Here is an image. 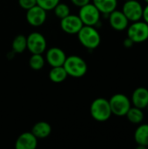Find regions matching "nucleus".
Returning <instances> with one entry per match:
<instances>
[{"label":"nucleus","instance_id":"nucleus-1","mask_svg":"<svg viewBox=\"0 0 148 149\" xmlns=\"http://www.w3.org/2000/svg\"><path fill=\"white\" fill-rule=\"evenodd\" d=\"M77 35L80 44L89 50L96 49L100 45L101 37L94 26L83 25Z\"/></svg>","mask_w":148,"mask_h":149},{"label":"nucleus","instance_id":"nucleus-2","mask_svg":"<svg viewBox=\"0 0 148 149\" xmlns=\"http://www.w3.org/2000/svg\"><path fill=\"white\" fill-rule=\"evenodd\" d=\"M90 113L93 120L99 122L108 120L113 115L109 100L105 98L95 99L90 107Z\"/></svg>","mask_w":148,"mask_h":149},{"label":"nucleus","instance_id":"nucleus-3","mask_svg":"<svg viewBox=\"0 0 148 149\" xmlns=\"http://www.w3.org/2000/svg\"><path fill=\"white\" fill-rule=\"evenodd\" d=\"M68 76L72 78H81L87 72V64L79 56L72 55L66 57L63 65Z\"/></svg>","mask_w":148,"mask_h":149},{"label":"nucleus","instance_id":"nucleus-4","mask_svg":"<svg viewBox=\"0 0 148 149\" xmlns=\"http://www.w3.org/2000/svg\"><path fill=\"white\" fill-rule=\"evenodd\" d=\"M108 100L112 113L118 117L126 116V113L132 107L130 99L123 93H115Z\"/></svg>","mask_w":148,"mask_h":149},{"label":"nucleus","instance_id":"nucleus-5","mask_svg":"<svg viewBox=\"0 0 148 149\" xmlns=\"http://www.w3.org/2000/svg\"><path fill=\"white\" fill-rule=\"evenodd\" d=\"M127 38L132 39L133 43H143L148 39V24L145 21L132 22L127 27Z\"/></svg>","mask_w":148,"mask_h":149},{"label":"nucleus","instance_id":"nucleus-6","mask_svg":"<svg viewBox=\"0 0 148 149\" xmlns=\"http://www.w3.org/2000/svg\"><path fill=\"white\" fill-rule=\"evenodd\" d=\"M100 11L92 3H89L79 8V17L84 25L95 26L100 19Z\"/></svg>","mask_w":148,"mask_h":149},{"label":"nucleus","instance_id":"nucleus-7","mask_svg":"<svg viewBox=\"0 0 148 149\" xmlns=\"http://www.w3.org/2000/svg\"><path fill=\"white\" fill-rule=\"evenodd\" d=\"M142 4L137 0H126L122 7V12L127 17L129 22H136L141 20L143 16Z\"/></svg>","mask_w":148,"mask_h":149},{"label":"nucleus","instance_id":"nucleus-8","mask_svg":"<svg viewBox=\"0 0 148 149\" xmlns=\"http://www.w3.org/2000/svg\"><path fill=\"white\" fill-rule=\"evenodd\" d=\"M27 49L31 54L39 53L43 54L47 47V42L43 34L40 32H31L26 37Z\"/></svg>","mask_w":148,"mask_h":149},{"label":"nucleus","instance_id":"nucleus-9","mask_svg":"<svg viewBox=\"0 0 148 149\" xmlns=\"http://www.w3.org/2000/svg\"><path fill=\"white\" fill-rule=\"evenodd\" d=\"M25 17L30 25L39 27L44 24L47 17V11L39 5L36 4L35 6L26 10Z\"/></svg>","mask_w":148,"mask_h":149},{"label":"nucleus","instance_id":"nucleus-10","mask_svg":"<svg viewBox=\"0 0 148 149\" xmlns=\"http://www.w3.org/2000/svg\"><path fill=\"white\" fill-rule=\"evenodd\" d=\"M83 25L84 24L79 15L69 14L67 17L60 19V27L62 31L67 34H77Z\"/></svg>","mask_w":148,"mask_h":149},{"label":"nucleus","instance_id":"nucleus-11","mask_svg":"<svg viewBox=\"0 0 148 149\" xmlns=\"http://www.w3.org/2000/svg\"><path fill=\"white\" fill-rule=\"evenodd\" d=\"M108 16H109V24L113 30L121 31L127 29L129 25V20L122 12V10H118L116 9L113 11H112Z\"/></svg>","mask_w":148,"mask_h":149},{"label":"nucleus","instance_id":"nucleus-12","mask_svg":"<svg viewBox=\"0 0 148 149\" xmlns=\"http://www.w3.org/2000/svg\"><path fill=\"white\" fill-rule=\"evenodd\" d=\"M44 58L51 67L60 66L64 65L66 58V55L62 49L58 47H51L47 50Z\"/></svg>","mask_w":148,"mask_h":149},{"label":"nucleus","instance_id":"nucleus-13","mask_svg":"<svg viewBox=\"0 0 148 149\" xmlns=\"http://www.w3.org/2000/svg\"><path fill=\"white\" fill-rule=\"evenodd\" d=\"M38 146V138L31 132H24L21 134L16 142L17 149H35Z\"/></svg>","mask_w":148,"mask_h":149},{"label":"nucleus","instance_id":"nucleus-14","mask_svg":"<svg viewBox=\"0 0 148 149\" xmlns=\"http://www.w3.org/2000/svg\"><path fill=\"white\" fill-rule=\"evenodd\" d=\"M131 102L133 107H139L140 109H146L148 104V89L146 87L140 86L136 88L133 94Z\"/></svg>","mask_w":148,"mask_h":149},{"label":"nucleus","instance_id":"nucleus-15","mask_svg":"<svg viewBox=\"0 0 148 149\" xmlns=\"http://www.w3.org/2000/svg\"><path fill=\"white\" fill-rule=\"evenodd\" d=\"M134 141L142 148L148 147V124H140L134 132Z\"/></svg>","mask_w":148,"mask_h":149},{"label":"nucleus","instance_id":"nucleus-16","mask_svg":"<svg viewBox=\"0 0 148 149\" xmlns=\"http://www.w3.org/2000/svg\"><path fill=\"white\" fill-rule=\"evenodd\" d=\"M31 133L38 139H45L51 133V126L46 121H38L32 127Z\"/></svg>","mask_w":148,"mask_h":149},{"label":"nucleus","instance_id":"nucleus-17","mask_svg":"<svg viewBox=\"0 0 148 149\" xmlns=\"http://www.w3.org/2000/svg\"><path fill=\"white\" fill-rule=\"evenodd\" d=\"M92 3L102 14L109 15L117 9L118 0H92Z\"/></svg>","mask_w":148,"mask_h":149},{"label":"nucleus","instance_id":"nucleus-18","mask_svg":"<svg viewBox=\"0 0 148 149\" xmlns=\"http://www.w3.org/2000/svg\"><path fill=\"white\" fill-rule=\"evenodd\" d=\"M68 77L66 71L65 70L63 65L60 66H53L49 72V79L53 83H62Z\"/></svg>","mask_w":148,"mask_h":149},{"label":"nucleus","instance_id":"nucleus-19","mask_svg":"<svg viewBox=\"0 0 148 149\" xmlns=\"http://www.w3.org/2000/svg\"><path fill=\"white\" fill-rule=\"evenodd\" d=\"M126 117L131 123L140 125L144 120L145 115L143 113V109H140L136 107H131L128 112L126 113Z\"/></svg>","mask_w":148,"mask_h":149},{"label":"nucleus","instance_id":"nucleus-20","mask_svg":"<svg viewBox=\"0 0 148 149\" xmlns=\"http://www.w3.org/2000/svg\"><path fill=\"white\" fill-rule=\"evenodd\" d=\"M12 52L15 53H22L27 49V39L24 35L19 34L14 38L11 43Z\"/></svg>","mask_w":148,"mask_h":149},{"label":"nucleus","instance_id":"nucleus-21","mask_svg":"<svg viewBox=\"0 0 148 149\" xmlns=\"http://www.w3.org/2000/svg\"><path fill=\"white\" fill-rule=\"evenodd\" d=\"M45 64V58L43 57L42 54L35 53L31 54L30 59H29V65L32 70L39 71L41 70Z\"/></svg>","mask_w":148,"mask_h":149},{"label":"nucleus","instance_id":"nucleus-22","mask_svg":"<svg viewBox=\"0 0 148 149\" xmlns=\"http://www.w3.org/2000/svg\"><path fill=\"white\" fill-rule=\"evenodd\" d=\"M52 10H54L56 17H58L59 19H62V18L67 17L69 14H71L70 7L66 3H60V2L54 7V9Z\"/></svg>","mask_w":148,"mask_h":149},{"label":"nucleus","instance_id":"nucleus-23","mask_svg":"<svg viewBox=\"0 0 148 149\" xmlns=\"http://www.w3.org/2000/svg\"><path fill=\"white\" fill-rule=\"evenodd\" d=\"M59 2L60 0H37V4L48 11L52 10Z\"/></svg>","mask_w":148,"mask_h":149},{"label":"nucleus","instance_id":"nucleus-24","mask_svg":"<svg viewBox=\"0 0 148 149\" xmlns=\"http://www.w3.org/2000/svg\"><path fill=\"white\" fill-rule=\"evenodd\" d=\"M17 3L22 9L27 10L37 4V0H17Z\"/></svg>","mask_w":148,"mask_h":149},{"label":"nucleus","instance_id":"nucleus-25","mask_svg":"<svg viewBox=\"0 0 148 149\" xmlns=\"http://www.w3.org/2000/svg\"><path fill=\"white\" fill-rule=\"evenodd\" d=\"M72 4H74L77 7H82L89 3H91V0H71Z\"/></svg>","mask_w":148,"mask_h":149},{"label":"nucleus","instance_id":"nucleus-26","mask_svg":"<svg viewBox=\"0 0 148 149\" xmlns=\"http://www.w3.org/2000/svg\"><path fill=\"white\" fill-rule=\"evenodd\" d=\"M142 18L144 19V21L147 24H148V3H147V5L143 9V16H142Z\"/></svg>","mask_w":148,"mask_h":149},{"label":"nucleus","instance_id":"nucleus-27","mask_svg":"<svg viewBox=\"0 0 148 149\" xmlns=\"http://www.w3.org/2000/svg\"><path fill=\"white\" fill-rule=\"evenodd\" d=\"M133 41L132 40V39H130L129 38H126L125 40H124V45L126 46V47H127V48H130V47H132L133 45Z\"/></svg>","mask_w":148,"mask_h":149},{"label":"nucleus","instance_id":"nucleus-28","mask_svg":"<svg viewBox=\"0 0 148 149\" xmlns=\"http://www.w3.org/2000/svg\"><path fill=\"white\" fill-rule=\"evenodd\" d=\"M146 109L147 110V112H148V104H147V107H146Z\"/></svg>","mask_w":148,"mask_h":149},{"label":"nucleus","instance_id":"nucleus-29","mask_svg":"<svg viewBox=\"0 0 148 149\" xmlns=\"http://www.w3.org/2000/svg\"><path fill=\"white\" fill-rule=\"evenodd\" d=\"M144 1H145V2H146L147 3H148V0H144Z\"/></svg>","mask_w":148,"mask_h":149},{"label":"nucleus","instance_id":"nucleus-30","mask_svg":"<svg viewBox=\"0 0 148 149\" xmlns=\"http://www.w3.org/2000/svg\"><path fill=\"white\" fill-rule=\"evenodd\" d=\"M125 1H126V0H125Z\"/></svg>","mask_w":148,"mask_h":149}]
</instances>
